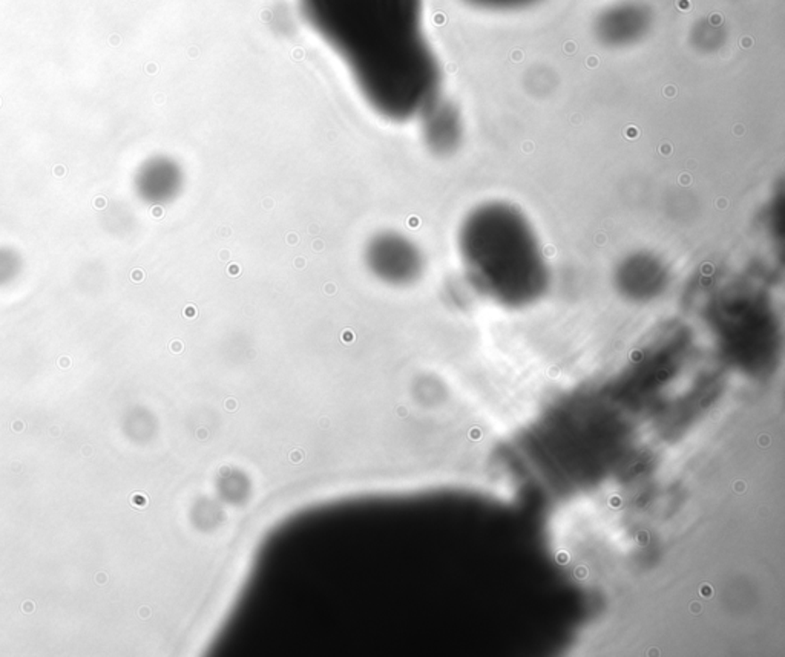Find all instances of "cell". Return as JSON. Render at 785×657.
Returning <instances> with one entry per match:
<instances>
[{"label": "cell", "instance_id": "6da1fadb", "mask_svg": "<svg viewBox=\"0 0 785 657\" xmlns=\"http://www.w3.org/2000/svg\"><path fill=\"white\" fill-rule=\"evenodd\" d=\"M382 119H419L441 98L442 70L424 29V0H300Z\"/></svg>", "mask_w": 785, "mask_h": 657}, {"label": "cell", "instance_id": "7a4b0ae2", "mask_svg": "<svg viewBox=\"0 0 785 657\" xmlns=\"http://www.w3.org/2000/svg\"><path fill=\"white\" fill-rule=\"evenodd\" d=\"M459 251L471 283L503 302H528L550 283L534 230L507 204L492 202L469 213L459 232Z\"/></svg>", "mask_w": 785, "mask_h": 657}, {"label": "cell", "instance_id": "3957f363", "mask_svg": "<svg viewBox=\"0 0 785 657\" xmlns=\"http://www.w3.org/2000/svg\"><path fill=\"white\" fill-rule=\"evenodd\" d=\"M364 262L377 281L394 287L417 283L426 270L419 245L396 230L373 234L364 249Z\"/></svg>", "mask_w": 785, "mask_h": 657}, {"label": "cell", "instance_id": "277c9868", "mask_svg": "<svg viewBox=\"0 0 785 657\" xmlns=\"http://www.w3.org/2000/svg\"><path fill=\"white\" fill-rule=\"evenodd\" d=\"M654 14L638 0H622L603 8L592 23L599 44L606 48H629L640 44L652 29Z\"/></svg>", "mask_w": 785, "mask_h": 657}, {"label": "cell", "instance_id": "5b68a950", "mask_svg": "<svg viewBox=\"0 0 785 657\" xmlns=\"http://www.w3.org/2000/svg\"><path fill=\"white\" fill-rule=\"evenodd\" d=\"M419 119L424 142L431 152L450 155L458 149L464 136V123L453 103L437 98Z\"/></svg>", "mask_w": 785, "mask_h": 657}, {"label": "cell", "instance_id": "8992f818", "mask_svg": "<svg viewBox=\"0 0 785 657\" xmlns=\"http://www.w3.org/2000/svg\"><path fill=\"white\" fill-rule=\"evenodd\" d=\"M183 181L185 177L178 164L168 158H159L147 164L143 172V192L151 201L168 202L180 193Z\"/></svg>", "mask_w": 785, "mask_h": 657}, {"label": "cell", "instance_id": "52a82bcc", "mask_svg": "<svg viewBox=\"0 0 785 657\" xmlns=\"http://www.w3.org/2000/svg\"><path fill=\"white\" fill-rule=\"evenodd\" d=\"M690 44L699 53H716L725 44V28L712 19H701L690 31Z\"/></svg>", "mask_w": 785, "mask_h": 657}, {"label": "cell", "instance_id": "ba28073f", "mask_svg": "<svg viewBox=\"0 0 785 657\" xmlns=\"http://www.w3.org/2000/svg\"><path fill=\"white\" fill-rule=\"evenodd\" d=\"M471 5L483 10H494V12H511V10H522L526 6L539 4L540 0H467Z\"/></svg>", "mask_w": 785, "mask_h": 657}]
</instances>
